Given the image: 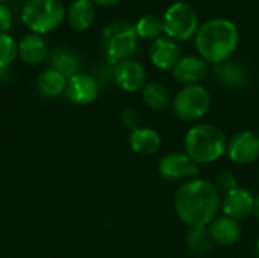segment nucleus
I'll list each match as a JSON object with an SVG mask.
<instances>
[{
	"label": "nucleus",
	"mask_w": 259,
	"mask_h": 258,
	"mask_svg": "<svg viewBox=\"0 0 259 258\" xmlns=\"http://www.w3.org/2000/svg\"><path fill=\"white\" fill-rule=\"evenodd\" d=\"M222 208V195L206 179L194 178L182 182L175 195L178 217L191 227H208Z\"/></svg>",
	"instance_id": "obj_1"
},
{
	"label": "nucleus",
	"mask_w": 259,
	"mask_h": 258,
	"mask_svg": "<svg viewBox=\"0 0 259 258\" xmlns=\"http://www.w3.org/2000/svg\"><path fill=\"white\" fill-rule=\"evenodd\" d=\"M114 81L126 93L143 91V88L147 84L146 68L135 59L123 61L114 65Z\"/></svg>",
	"instance_id": "obj_10"
},
{
	"label": "nucleus",
	"mask_w": 259,
	"mask_h": 258,
	"mask_svg": "<svg viewBox=\"0 0 259 258\" xmlns=\"http://www.w3.org/2000/svg\"><path fill=\"white\" fill-rule=\"evenodd\" d=\"M194 38L199 56L208 64L217 65L228 61L237 50L240 32L228 18H211L200 24Z\"/></svg>",
	"instance_id": "obj_2"
},
{
	"label": "nucleus",
	"mask_w": 259,
	"mask_h": 258,
	"mask_svg": "<svg viewBox=\"0 0 259 258\" xmlns=\"http://www.w3.org/2000/svg\"><path fill=\"white\" fill-rule=\"evenodd\" d=\"M61 0H26L21 8V21L32 33H47L59 27L65 18Z\"/></svg>",
	"instance_id": "obj_4"
},
{
	"label": "nucleus",
	"mask_w": 259,
	"mask_h": 258,
	"mask_svg": "<svg viewBox=\"0 0 259 258\" xmlns=\"http://www.w3.org/2000/svg\"><path fill=\"white\" fill-rule=\"evenodd\" d=\"M226 154L238 166L252 164L259 158V135L255 131H240L228 140Z\"/></svg>",
	"instance_id": "obj_9"
},
{
	"label": "nucleus",
	"mask_w": 259,
	"mask_h": 258,
	"mask_svg": "<svg viewBox=\"0 0 259 258\" xmlns=\"http://www.w3.org/2000/svg\"><path fill=\"white\" fill-rule=\"evenodd\" d=\"M255 196L243 187H237L229 193L222 196V210L223 214L235 220H243L253 214Z\"/></svg>",
	"instance_id": "obj_13"
},
{
	"label": "nucleus",
	"mask_w": 259,
	"mask_h": 258,
	"mask_svg": "<svg viewBox=\"0 0 259 258\" xmlns=\"http://www.w3.org/2000/svg\"><path fill=\"white\" fill-rule=\"evenodd\" d=\"M135 33L138 38H143V40H150V41H155L158 38L162 36L164 33V23H162V18L159 15H155V14H146L143 15L135 24Z\"/></svg>",
	"instance_id": "obj_24"
},
{
	"label": "nucleus",
	"mask_w": 259,
	"mask_h": 258,
	"mask_svg": "<svg viewBox=\"0 0 259 258\" xmlns=\"http://www.w3.org/2000/svg\"><path fill=\"white\" fill-rule=\"evenodd\" d=\"M65 15L71 29L83 32L90 29L96 20V5L91 0H74L70 3Z\"/></svg>",
	"instance_id": "obj_18"
},
{
	"label": "nucleus",
	"mask_w": 259,
	"mask_h": 258,
	"mask_svg": "<svg viewBox=\"0 0 259 258\" xmlns=\"http://www.w3.org/2000/svg\"><path fill=\"white\" fill-rule=\"evenodd\" d=\"M164 33L173 41H187L196 36L200 24L199 14L196 8L188 2H175L171 3L162 17Z\"/></svg>",
	"instance_id": "obj_5"
},
{
	"label": "nucleus",
	"mask_w": 259,
	"mask_h": 258,
	"mask_svg": "<svg viewBox=\"0 0 259 258\" xmlns=\"http://www.w3.org/2000/svg\"><path fill=\"white\" fill-rule=\"evenodd\" d=\"M158 172L165 181L187 182L199 176L200 166L185 152H170L159 160Z\"/></svg>",
	"instance_id": "obj_8"
},
{
	"label": "nucleus",
	"mask_w": 259,
	"mask_h": 258,
	"mask_svg": "<svg viewBox=\"0 0 259 258\" xmlns=\"http://www.w3.org/2000/svg\"><path fill=\"white\" fill-rule=\"evenodd\" d=\"M185 245L194 257H206L215 246L208 227H191L187 233Z\"/></svg>",
	"instance_id": "obj_23"
},
{
	"label": "nucleus",
	"mask_w": 259,
	"mask_h": 258,
	"mask_svg": "<svg viewBox=\"0 0 259 258\" xmlns=\"http://www.w3.org/2000/svg\"><path fill=\"white\" fill-rule=\"evenodd\" d=\"M185 154L200 164H209L220 160L228 149L225 132L211 123H199L191 126L184 138Z\"/></svg>",
	"instance_id": "obj_3"
},
{
	"label": "nucleus",
	"mask_w": 259,
	"mask_h": 258,
	"mask_svg": "<svg viewBox=\"0 0 259 258\" xmlns=\"http://www.w3.org/2000/svg\"><path fill=\"white\" fill-rule=\"evenodd\" d=\"M141 94L146 106L153 111H165L173 102L170 90L161 82H147Z\"/></svg>",
	"instance_id": "obj_22"
},
{
	"label": "nucleus",
	"mask_w": 259,
	"mask_h": 258,
	"mask_svg": "<svg viewBox=\"0 0 259 258\" xmlns=\"http://www.w3.org/2000/svg\"><path fill=\"white\" fill-rule=\"evenodd\" d=\"M212 184L215 186V189L219 190L220 195H226V193H229L231 190H234V189L238 187V179H237V176H235L232 172L223 170V172H220V173L215 176V179H214Z\"/></svg>",
	"instance_id": "obj_26"
},
{
	"label": "nucleus",
	"mask_w": 259,
	"mask_h": 258,
	"mask_svg": "<svg viewBox=\"0 0 259 258\" xmlns=\"http://www.w3.org/2000/svg\"><path fill=\"white\" fill-rule=\"evenodd\" d=\"M67 99L76 105H90L99 96V82L88 73H76L68 78L65 88Z\"/></svg>",
	"instance_id": "obj_11"
},
{
	"label": "nucleus",
	"mask_w": 259,
	"mask_h": 258,
	"mask_svg": "<svg viewBox=\"0 0 259 258\" xmlns=\"http://www.w3.org/2000/svg\"><path fill=\"white\" fill-rule=\"evenodd\" d=\"M149 56H150L152 64L156 68L162 71H168V70H173L178 61L181 59V50L176 41L167 36H161L152 43Z\"/></svg>",
	"instance_id": "obj_14"
},
{
	"label": "nucleus",
	"mask_w": 259,
	"mask_h": 258,
	"mask_svg": "<svg viewBox=\"0 0 259 258\" xmlns=\"http://www.w3.org/2000/svg\"><path fill=\"white\" fill-rule=\"evenodd\" d=\"M162 138L158 131L152 128H138L129 135V146L138 155H153L159 151Z\"/></svg>",
	"instance_id": "obj_19"
},
{
	"label": "nucleus",
	"mask_w": 259,
	"mask_h": 258,
	"mask_svg": "<svg viewBox=\"0 0 259 258\" xmlns=\"http://www.w3.org/2000/svg\"><path fill=\"white\" fill-rule=\"evenodd\" d=\"M120 120L132 132V131H135V129L140 128V120L141 119H140V114L137 113V109H134V108H124L121 111V114H120Z\"/></svg>",
	"instance_id": "obj_27"
},
{
	"label": "nucleus",
	"mask_w": 259,
	"mask_h": 258,
	"mask_svg": "<svg viewBox=\"0 0 259 258\" xmlns=\"http://www.w3.org/2000/svg\"><path fill=\"white\" fill-rule=\"evenodd\" d=\"M171 73H173L175 81H178L184 87L197 85L208 76L209 65L200 56L187 55V56H181V59L171 70Z\"/></svg>",
	"instance_id": "obj_12"
},
{
	"label": "nucleus",
	"mask_w": 259,
	"mask_h": 258,
	"mask_svg": "<svg viewBox=\"0 0 259 258\" xmlns=\"http://www.w3.org/2000/svg\"><path fill=\"white\" fill-rule=\"evenodd\" d=\"M209 106L211 94L200 84L182 87L171 102L175 116L182 122H196L202 119L208 113Z\"/></svg>",
	"instance_id": "obj_7"
},
{
	"label": "nucleus",
	"mask_w": 259,
	"mask_h": 258,
	"mask_svg": "<svg viewBox=\"0 0 259 258\" xmlns=\"http://www.w3.org/2000/svg\"><path fill=\"white\" fill-rule=\"evenodd\" d=\"M50 67L58 70L59 73H62L67 79L74 76L76 73H79V67H80V59L79 55L73 50L68 49L65 46L56 47L52 55H50Z\"/></svg>",
	"instance_id": "obj_21"
},
{
	"label": "nucleus",
	"mask_w": 259,
	"mask_h": 258,
	"mask_svg": "<svg viewBox=\"0 0 259 258\" xmlns=\"http://www.w3.org/2000/svg\"><path fill=\"white\" fill-rule=\"evenodd\" d=\"M67 78L59 73L58 70L49 67L39 73L36 78V90L44 97H58L62 93H65L67 88Z\"/></svg>",
	"instance_id": "obj_20"
},
{
	"label": "nucleus",
	"mask_w": 259,
	"mask_h": 258,
	"mask_svg": "<svg viewBox=\"0 0 259 258\" xmlns=\"http://www.w3.org/2000/svg\"><path fill=\"white\" fill-rule=\"evenodd\" d=\"M258 135H259V131H258Z\"/></svg>",
	"instance_id": "obj_33"
},
{
	"label": "nucleus",
	"mask_w": 259,
	"mask_h": 258,
	"mask_svg": "<svg viewBox=\"0 0 259 258\" xmlns=\"http://www.w3.org/2000/svg\"><path fill=\"white\" fill-rule=\"evenodd\" d=\"M255 254H256V257L259 258V239L258 242H256V245H255Z\"/></svg>",
	"instance_id": "obj_31"
},
{
	"label": "nucleus",
	"mask_w": 259,
	"mask_h": 258,
	"mask_svg": "<svg viewBox=\"0 0 259 258\" xmlns=\"http://www.w3.org/2000/svg\"><path fill=\"white\" fill-rule=\"evenodd\" d=\"M12 26V12L6 5H0V35L8 33Z\"/></svg>",
	"instance_id": "obj_28"
},
{
	"label": "nucleus",
	"mask_w": 259,
	"mask_h": 258,
	"mask_svg": "<svg viewBox=\"0 0 259 258\" xmlns=\"http://www.w3.org/2000/svg\"><path fill=\"white\" fill-rule=\"evenodd\" d=\"M49 55L44 38L38 33H27L18 41V58L27 65L41 64Z\"/></svg>",
	"instance_id": "obj_17"
},
{
	"label": "nucleus",
	"mask_w": 259,
	"mask_h": 258,
	"mask_svg": "<svg viewBox=\"0 0 259 258\" xmlns=\"http://www.w3.org/2000/svg\"><path fill=\"white\" fill-rule=\"evenodd\" d=\"M94 5H99V6H105V8H109V6H115L118 5L120 2L123 0H91Z\"/></svg>",
	"instance_id": "obj_29"
},
{
	"label": "nucleus",
	"mask_w": 259,
	"mask_h": 258,
	"mask_svg": "<svg viewBox=\"0 0 259 258\" xmlns=\"http://www.w3.org/2000/svg\"><path fill=\"white\" fill-rule=\"evenodd\" d=\"M6 2H8V0H0V5H5Z\"/></svg>",
	"instance_id": "obj_32"
},
{
	"label": "nucleus",
	"mask_w": 259,
	"mask_h": 258,
	"mask_svg": "<svg viewBox=\"0 0 259 258\" xmlns=\"http://www.w3.org/2000/svg\"><path fill=\"white\" fill-rule=\"evenodd\" d=\"M18 56V43L9 33L0 35V70H6Z\"/></svg>",
	"instance_id": "obj_25"
},
{
	"label": "nucleus",
	"mask_w": 259,
	"mask_h": 258,
	"mask_svg": "<svg viewBox=\"0 0 259 258\" xmlns=\"http://www.w3.org/2000/svg\"><path fill=\"white\" fill-rule=\"evenodd\" d=\"M208 230H209L214 245L225 246V248H229L238 243V240L241 239V233H243L240 222L225 214L217 216L208 225Z\"/></svg>",
	"instance_id": "obj_15"
},
{
	"label": "nucleus",
	"mask_w": 259,
	"mask_h": 258,
	"mask_svg": "<svg viewBox=\"0 0 259 258\" xmlns=\"http://www.w3.org/2000/svg\"><path fill=\"white\" fill-rule=\"evenodd\" d=\"M253 214L256 216V219H258V222H259V195H258V196H255V207H253Z\"/></svg>",
	"instance_id": "obj_30"
},
{
	"label": "nucleus",
	"mask_w": 259,
	"mask_h": 258,
	"mask_svg": "<svg viewBox=\"0 0 259 258\" xmlns=\"http://www.w3.org/2000/svg\"><path fill=\"white\" fill-rule=\"evenodd\" d=\"M137 38L135 27L131 23L117 21L105 27L102 40L108 61L112 65H117L123 61L132 59L138 49Z\"/></svg>",
	"instance_id": "obj_6"
},
{
	"label": "nucleus",
	"mask_w": 259,
	"mask_h": 258,
	"mask_svg": "<svg viewBox=\"0 0 259 258\" xmlns=\"http://www.w3.org/2000/svg\"><path fill=\"white\" fill-rule=\"evenodd\" d=\"M214 75L220 85L229 90H243L249 84V73L246 67L237 61H225L214 65Z\"/></svg>",
	"instance_id": "obj_16"
}]
</instances>
